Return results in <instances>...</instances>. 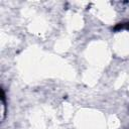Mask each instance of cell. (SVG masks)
<instances>
[{
	"label": "cell",
	"mask_w": 129,
	"mask_h": 129,
	"mask_svg": "<svg viewBox=\"0 0 129 129\" xmlns=\"http://www.w3.org/2000/svg\"><path fill=\"white\" fill-rule=\"evenodd\" d=\"M120 29H127L129 30V22H124V23H118L115 27L114 30H120Z\"/></svg>",
	"instance_id": "1"
}]
</instances>
